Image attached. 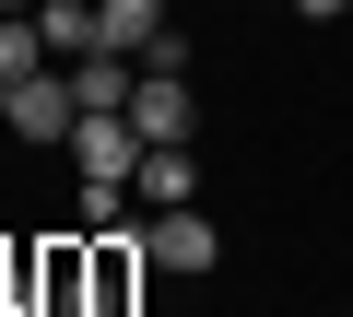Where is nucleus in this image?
Returning <instances> with one entry per match:
<instances>
[{
    "mask_svg": "<svg viewBox=\"0 0 353 317\" xmlns=\"http://www.w3.org/2000/svg\"><path fill=\"white\" fill-rule=\"evenodd\" d=\"M141 223H118V235H83V282H94V317H130L141 305Z\"/></svg>",
    "mask_w": 353,
    "mask_h": 317,
    "instance_id": "1",
    "label": "nucleus"
},
{
    "mask_svg": "<svg viewBox=\"0 0 353 317\" xmlns=\"http://www.w3.org/2000/svg\"><path fill=\"white\" fill-rule=\"evenodd\" d=\"M12 141H71L83 129V94H71V71H24L12 83V118H0Z\"/></svg>",
    "mask_w": 353,
    "mask_h": 317,
    "instance_id": "2",
    "label": "nucleus"
},
{
    "mask_svg": "<svg viewBox=\"0 0 353 317\" xmlns=\"http://www.w3.org/2000/svg\"><path fill=\"white\" fill-rule=\"evenodd\" d=\"M59 153H71V165H83L94 188H130V177H141V153H153V141H141L130 118H83V129H71Z\"/></svg>",
    "mask_w": 353,
    "mask_h": 317,
    "instance_id": "3",
    "label": "nucleus"
},
{
    "mask_svg": "<svg viewBox=\"0 0 353 317\" xmlns=\"http://www.w3.org/2000/svg\"><path fill=\"white\" fill-rule=\"evenodd\" d=\"M141 259H153V270H176V282H201V270L224 259V235H212V223H201V200H189V212H153V223H141Z\"/></svg>",
    "mask_w": 353,
    "mask_h": 317,
    "instance_id": "4",
    "label": "nucleus"
},
{
    "mask_svg": "<svg viewBox=\"0 0 353 317\" xmlns=\"http://www.w3.org/2000/svg\"><path fill=\"white\" fill-rule=\"evenodd\" d=\"M130 129H141V141H189V129H201L189 71H141V83H130Z\"/></svg>",
    "mask_w": 353,
    "mask_h": 317,
    "instance_id": "5",
    "label": "nucleus"
},
{
    "mask_svg": "<svg viewBox=\"0 0 353 317\" xmlns=\"http://www.w3.org/2000/svg\"><path fill=\"white\" fill-rule=\"evenodd\" d=\"M36 317H94V282H83V235H48V247H36Z\"/></svg>",
    "mask_w": 353,
    "mask_h": 317,
    "instance_id": "6",
    "label": "nucleus"
},
{
    "mask_svg": "<svg viewBox=\"0 0 353 317\" xmlns=\"http://www.w3.org/2000/svg\"><path fill=\"white\" fill-rule=\"evenodd\" d=\"M130 200L189 212V200H201V153H189V141H153V153H141V177H130Z\"/></svg>",
    "mask_w": 353,
    "mask_h": 317,
    "instance_id": "7",
    "label": "nucleus"
},
{
    "mask_svg": "<svg viewBox=\"0 0 353 317\" xmlns=\"http://www.w3.org/2000/svg\"><path fill=\"white\" fill-rule=\"evenodd\" d=\"M130 83H141V59H118V47L71 59V94H83V118H130Z\"/></svg>",
    "mask_w": 353,
    "mask_h": 317,
    "instance_id": "8",
    "label": "nucleus"
},
{
    "mask_svg": "<svg viewBox=\"0 0 353 317\" xmlns=\"http://www.w3.org/2000/svg\"><path fill=\"white\" fill-rule=\"evenodd\" d=\"M94 36H106L118 59H141V47L165 36V0H94Z\"/></svg>",
    "mask_w": 353,
    "mask_h": 317,
    "instance_id": "9",
    "label": "nucleus"
},
{
    "mask_svg": "<svg viewBox=\"0 0 353 317\" xmlns=\"http://www.w3.org/2000/svg\"><path fill=\"white\" fill-rule=\"evenodd\" d=\"M36 24H48V59H59V71L106 47V36H94V0H48V12H36Z\"/></svg>",
    "mask_w": 353,
    "mask_h": 317,
    "instance_id": "10",
    "label": "nucleus"
},
{
    "mask_svg": "<svg viewBox=\"0 0 353 317\" xmlns=\"http://www.w3.org/2000/svg\"><path fill=\"white\" fill-rule=\"evenodd\" d=\"M24 71H59L48 59V24L36 12H0V83H24Z\"/></svg>",
    "mask_w": 353,
    "mask_h": 317,
    "instance_id": "11",
    "label": "nucleus"
},
{
    "mask_svg": "<svg viewBox=\"0 0 353 317\" xmlns=\"http://www.w3.org/2000/svg\"><path fill=\"white\" fill-rule=\"evenodd\" d=\"M118 223H130V188H94V177H83V212H71V235H118Z\"/></svg>",
    "mask_w": 353,
    "mask_h": 317,
    "instance_id": "12",
    "label": "nucleus"
},
{
    "mask_svg": "<svg viewBox=\"0 0 353 317\" xmlns=\"http://www.w3.org/2000/svg\"><path fill=\"white\" fill-rule=\"evenodd\" d=\"M294 12H306V24H341V12H353V0H294Z\"/></svg>",
    "mask_w": 353,
    "mask_h": 317,
    "instance_id": "13",
    "label": "nucleus"
},
{
    "mask_svg": "<svg viewBox=\"0 0 353 317\" xmlns=\"http://www.w3.org/2000/svg\"><path fill=\"white\" fill-rule=\"evenodd\" d=\"M0 12H48V0H0Z\"/></svg>",
    "mask_w": 353,
    "mask_h": 317,
    "instance_id": "14",
    "label": "nucleus"
},
{
    "mask_svg": "<svg viewBox=\"0 0 353 317\" xmlns=\"http://www.w3.org/2000/svg\"><path fill=\"white\" fill-rule=\"evenodd\" d=\"M0 118H12V83H0Z\"/></svg>",
    "mask_w": 353,
    "mask_h": 317,
    "instance_id": "15",
    "label": "nucleus"
},
{
    "mask_svg": "<svg viewBox=\"0 0 353 317\" xmlns=\"http://www.w3.org/2000/svg\"><path fill=\"white\" fill-rule=\"evenodd\" d=\"M0 317H36V305H0Z\"/></svg>",
    "mask_w": 353,
    "mask_h": 317,
    "instance_id": "16",
    "label": "nucleus"
}]
</instances>
